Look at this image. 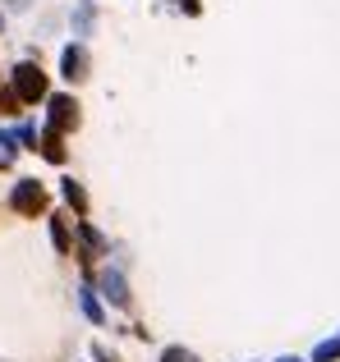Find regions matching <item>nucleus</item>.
I'll list each match as a JSON object with an SVG mask.
<instances>
[{"label":"nucleus","instance_id":"nucleus-3","mask_svg":"<svg viewBox=\"0 0 340 362\" xmlns=\"http://www.w3.org/2000/svg\"><path fill=\"white\" fill-rule=\"evenodd\" d=\"M46 129H55V133H69L74 124H79V101L74 97H46Z\"/></svg>","mask_w":340,"mask_h":362},{"label":"nucleus","instance_id":"nucleus-11","mask_svg":"<svg viewBox=\"0 0 340 362\" xmlns=\"http://www.w3.org/2000/svg\"><path fill=\"white\" fill-rule=\"evenodd\" d=\"M340 358V339H327V344L313 349V362H336Z\"/></svg>","mask_w":340,"mask_h":362},{"label":"nucleus","instance_id":"nucleus-7","mask_svg":"<svg viewBox=\"0 0 340 362\" xmlns=\"http://www.w3.org/2000/svg\"><path fill=\"white\" fill-rule=\"evenodd\" d=\"M79 303H83V317H88L92 326L106 321V312H101V303H97V293H92V289H79Z\"/></svg>","mask_w":340,"mask_h":362},{"label":"nucleus","instance_id":"nucleus-12","mask_svg":"<svg viewBox=\"0 0 340 362\" xmlns=\"http://www.w3.org/2000/svg\"><path fill=\"white\" fill-rule=\"evenodd\" d=\"M162 362H198V358L188 354V349H166V354H162Z\"/></svg>","mask_w":340,"mask_h":362},{"label":"nucleus","instance_id":"nucleus-4","mask_svg":"<svg viewBox=\"0 0 340 362\" xmlns=\"http://www.w3.org/2000/svg\"><path fill=\"white\" fill-rule=\"evenodd\" d=\"M60 69H64V78H69V83L88 78V51H83L79 42H74V46H64V55H60Z\"/></svg>","mask_w":340,"mask_h":362},{"label":"nucleus","instance_id":"nucleus-14","mask_svg":"<svg viewBox=\"0 0 340 362\" xmlns=\"http://www.w3.org/2000/svg\"><path fill=\"white\" fill-rule=\"evenodd\" d=\"M14 106H18V92H14V88L0 92V110H5V115H14Z\"/></svg>","mask_w":340,"mask_h":362},{"label":"nucleus","instance_id":"nucleus-1","mask_svg":"<svg viewBox=\"0 0 340 362\" xmlns=\"http://www.w3.org/2000/svg\"><path fill=\"white\" fill-rule=\"evenodd\" d=\"M14 92H18V101H28V106L46 101V74H42V64H33V60L18 64V69H14Z\"/></svg>","mask_w":340,"mask_h":362},{"label":"nucleus","instance_id":"nucleus-16","mask_svg":"<svg viewBox=\"0 0 340 362\" xmlns=\"http://www.w3.org/2000/svg\"><path fill=\"white\" fill-rule=\"evenodd\" d=\"M276 362H304V358H276Z\"/></svg>","mask_w":340,"mask_h":362},{"label":"nucleus","instance_id":"nucleus-10","mask_svg":"<svg viewBox=\"0 0 340 362\" xmlns=\"http://www.w3.org/2000/svg\"><path fill=\"white\" fill-rule=\"evenodd\" d=\"M51 239H55V252H69V225H64V216H51Z\"/></svg>","mask_w":340,"mask_h":362},{"label":"nucleus","instance_id":"nucleus-13","mask_svg":"<svg viewBox=\"0 0 340 362\" xmlns=\"http://www.w3.org/2000/svg\"><path fill=\"white\" fill-rule=\"evenodd\" d=\"M9 156H14V138L0 133V165H9Z\"/></svg>","mask_w":340,"mask_h":362},{"label":"nucleus","instance_id":"nucleus-8","mask_svg":"<svg viewBox=\"0 0 340 362\" xmlns=\"http://www.w3.org/2000/svg\"><path fill=\"white\" fill-rule=\"evenodd\" d=\"M79 239H83V247H88V257H101V252H106V239H101V234L92 230L88 221L79 225Z\"/></svg>","mask_w":340,"mask_h":362},{"label":"nucleus","instance_id":"nucleus-2","mask_svg":"<svg viewBox=\"0 0 340 362\" xmlns=\"http://www.w3.org/2000/svg\"><path fill=\"white\" fill-rule=\"evenodd\" d=\"M9 206H14L18 216H42L46 211V188L37 184V179H18L14 193H9Z\"/></svg>","mask_w":340,"mask_h":362},{"label":"nucleus","instance_id":"nucleus-9","mask_svg":"<svg viewBox=\"0 0 340 362\" xmlns=\"http://www.w3.org/2000/svg\"><path fill=\"white\" fill-rule=\"evenodd\" d=\"M64 202H69V206H74V211H79V216L88 211V193H83V188L74 184V179H64Z\"/></svg>","mask_w":340,"mask_h":362},{"label":"nucleus","instance_id":"nucleus-6","mask_svg":"<svg viewBox=\"0 0 340 362\" xmlns=\"http://www.w3.org/2000/svg\"><path fill=\"white\" fill-rule=\"evenodd\" d=\"M37 151H42L51 165H64V142H60V133H55V129H46L42 138H37Z\"/></svg>","mask_w":340,"mask_h":362},{"label":"nucleus","instance_id":"nucleus-15","mask_svg":"<svg viewBox=\"0 0 340 362\" xmlns=\"http://www.w3.org/2000/svg\"><path fill=\"white\" fill-rule=\"evenodd\" d=\"M88 23H92V5H79V33H88Z\"/></svg>","mask_w":340,"mask_h":362},{"label":"nucleus","instance_id":"nucleus-17","mask_svg":"<svg viewBox=\"0 0 340 362\" xmlns=\"http://www.w3.org/2000/svg\"><path fill=\"white\" fill-rule=\"evenodd\" d=\"M0 28H5V18H0Z\"/></svg>","mask_w":340,"mask_h":362},{"label":"nucleus","instance_id":"nucleus-5","mask_svg":"<svg viewBox=\"0 0 340 362\" xmlns=\"http://www.w3.org/2000/svg\"><path fill=\"white\" fill-rule=\"evenodd\" d=\"M101 289H106V298L115 308H129V289H125V275L120 271H101Z\"/></svg>","mask_w":340,"mask_h":362}]
</instances>
